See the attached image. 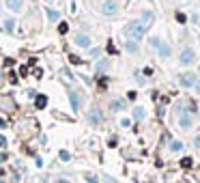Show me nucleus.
Here are the masks:
<instances>
[{
	"mask_svg": "<svg viewBox=\"0 0 200 183\" xmlns=\"http://www.w3.org/2000/svg\"><path fill=\"white\" fill-rule=\"evenodd\" d=\"M181 149H183V142H179V140L170 142V151H181Z\"/></svg>",
	"mask_w": 200,
	"mask_h": 183,
	"instance_id": "obj_17",
	"label": "nucleus"
},
{
	"mask_svg": "<svg viewBox=\"0 0 200 183\" xmlns=\"http://www.w3.org/2000/svg\"><path fill=\"white\" fill-rule=\"evenodd\" d=\"M127 52H131V54L138 52V43H136V41H129V39H127Z\"/></svg>",
	"mask_w": 200,
	"mask_h": 183,
	"instance_id": "obj_13",
	"label": "nucleus"
},
{
	"mask_svg": "<svg viewBox=\"0 0 200 183\" xmlns=\"http://www.w3.org/2000/svg\"><path fill=\"white\" fill-rule=\"evenodd\" d=\"M177 22H179V24H185V22H187V15L179 11V13H177Z\"/></svg>",
	"mask_w": 200,
	"mask_h": 183,
	"instance_id": "obj_18",
	"label": "nucleus"
},
{
	"mask_svg": "<svg viewBox=\"0 0 200 183\" xmlns=\"http://www.w3.org/2000/svg\"><path fill=\"white\" fill-rule=\"evenodd\" d=\"M67 30H69V26H67V24H60V26H58V32H60V35H65Z\"/></svg>",
	"mask_w": 200,
	"mask_h": 183,
	"instance_id": "obj_23",
	"label": "nucleus"
},
{
	"mask_svg": "<svg viewBox=\"0 0 200 183\" xmlns=\"http://www.w3.org/2000/svg\"><path fill=\"white\" fill-rule=\"evenodd\" d=\"M69 60H71L73 65H80V63H82V58H80V56H76V54H71V56H69Z\"/></svg>",
	"mask_w": 200,
	"mask_h": 183,
	"instance_id": "obj_19",
	"label": "nucleus"
},
{
	"mask_svg": "<svg viewBox=\"0 0 200 183\" xmlns=\"http://www.w3.org/2000/svg\"><path fill=\"white\" fill-rule=\"evenodd\" d=\"M120 125H123V127H129V125H131V121H129V119H123V121H120Z\"/></svg>",
	"mask_w": 200,
	"mask_h": 183,
	"instance_id": "obj_24",
	"label": "nucleus"
},
{
	"mask_svg": "<svg viewBox=\"0 0 200 183\" xmlns=\"http://www.w3.org/2000/svg\"><path fill=\"white\" fill-rule=\"evenodd\" d=\"M179 127H183V129H189L192 127V117L187 112H181L179 114Z\"/></svg>",
	"mask_w": 200,
	"mask_h": 183,
	"instance_id": "obj_5",
	"label": "nucleus"
},
{
	"mask_svg": "<svg viewBox=\"0 0 200 183\" xmlns=\"http://www.w3.org/2000/svg\"><path fill=\"white\" fill-rule=\"evenodd\" d=\"M144 32H146V26L142 24V22H138V19L129 22V24L125 26V35L129 37V41H140L144 37Z\"/></svg>",
	"mask_w": 200,
	"mask_h": 183,
	"instance_id": "obj_1",
	"label": "nucleus"
},
{
	"mask_svg": "<svg viewBox=\"0 0 200 183\" xmlns=\"http://www.w3.org/2000/svg\"><path fill=\"white\" fill-rule=\"evenodd\" d=\"M159 56H161V58H168V56H170V45H168V43H161V45H159Z\"/></svg>",
	"mask_w": 200,
	"mask_h": 183,
	"instance_id": "obj_10",
	"label": "nucleus"
},
{
	"mask_svg": "<svg viewBox=\"0 0 200 183\" xmlns=\"http://www.w3.org/2000/svg\"><path fill=\"white\" fill-rule=\"evenodd\" d=\"M88 121H90V123H99V121H101V110H99V108H90Z\"/></svg>",
	"mask_w": 200,
	"mask_h": 183,
	"instance_id": "obj_7",
	"label": "nucleus"
},
{
	"mask_svg": "<svg viewBox=\"0 0 200 183\" xmlns=\"http://www.w3.org/2000/svg\"><path fill=\"white\" fill-rule=\"evenodd\" d=\"M86 179H88V183H97V179H95V177H86Z\"/></svg>",
	"mask_w": 200,
	"mask_h": 183,
	"instance_id": "obj_28",
	"label": "nucleus"
},
{
	"mask_svg": "<svg viewBox=\"0 0 200 183\" xmlns=\"http://www.w3.org/2000/svg\"><path fill=\"white\" fill-rule=\"evenodd\" d=\"M134 119H136V121H142V119H144V108H136V110H134Z\"/></svg>",
	"mask_w": 200,
	"mask_h": 183,
	"instance_id": "obj_14",
	"label": "nucleus"
},
{
	"mask_svg": "<svg viewBox=\"0 0 200 183\" xmlns=\"http://www.w3.org/2000/svg\"><path fill=\"white\" fill-rule=\"evenodd\" d=\"M47 15H49V19H58V11H52V9H47Z\"/></svg>",
	"mask_w": 200,
	"mask_h": 183,
	"instance_id": "obj_20",
	"label": "nucleus"
},
{
	"mask_svg": "<svg viewBox=\"0 0 200 183\" xmlns=\"http://www.w3.org/2000/svg\"><path fill=\"white\" fill-rule=\"evenodd\" d=\"M140 22H142V24H144L146 28H148V26H151V22H153V11H144V13H142V19H140Z\"/></svg>",
	"mask_w": 200,
	"mask_h": 183,
	"instance_id": "obj_8",
	"label": "nucleus"
},
{
	"mask_svg": "<svg viewBox=\"0 0 200 183\" xmlns=\"http://www.w3.org/2000/svg\"><path fill=\"white\" fill-rule=\"evenodd\" d=\"M5 159H7V155H5V153H0V162H5Z\"/></svg>",
	"mask_w": 200,
	"mask_h": 183,
	"instance_id": "obj_30",
	"label": "nucleus"
},
{
	"mask_svg": "<svg viewBox=\"0 0 200 183\" xmlns=\"http://www.w3.org/2000/svg\"><path fill=\"white\" fill-rule=\"evenodd\" d=\"M192 166H194V159H192V157H183V159H181V168L187 170V168H192Z\"/></svg>",
	"mask_w": 200,
	"mask_h": 183,
	"instance_id": "obj_12",
	"label": "nucleus"
},
{
	"mask_svg": "<svg viewBox=\"0 0 200 183\" xmlns=\"http://www.w3.org/2000/svg\"><path fill=\"white\" fill-rule=\"evenodd\" d=\"M7 7H9L11 11H17V9L22 7V0H7Z\"/></svg>",
	"mask_w": 200,
	"mask_h": 183,
	"instance_id": "obj_11",
	"label": "nucleus"
},
{
	"mask_svg": "<svg viewBox=\"0 0 200 183\" xmlns=\"http://www.w3.org/2000/svg\"><path fill=\"white\" fill-rule=\"evenodd\" d=\"M194 144H196V149H200V136H196V140H194Z\"/></svg>",
	"mask_w": 200,
	"mask_h": 183,
	"instance_id": "obj_26",
	"label": "nucleus"
},
{
	"mask_svg": "<svg viewBox=\"0 0 200 183\" xmlns=\"http://www.w3.org/2000/svg\"><path fill=\"white\" fill-rule=\"evenodd\" d=\"M151 45H155V48H159V45H161L159 37H153V39H151Z\"/></svg>",
	"mask_w": 200,
	"mask_h": 183,
	"instance_id": "obj_22",
	"label": "nucleus"
},
{
	"mask_svg": "<svg viewBox=\"0 0 200 183\" xmlns=\"http://www.w3.org/2000/svg\"><path fill=\"white\" fill-rule=\"evenodd\" d=\"M108 52H110V54H118V52H116V48H114V43H112V41L108 43Z\"/></svg>",
	"mask_w": 200,
	"mask_h": 183,
	"instance_id": "obj_21",
	"label": "nucleus"
},
{
	"mask_svg": "<svg viewBox=\"0 0 200 183\" xmlns=\"http://www.w3.org/2000/svg\"><path fill=\"white\" fill-rule=\"evenodd\" d=\"M106 15H116L118 13V5L114 2V0H106L103 2V9H101Z\"/></svg>",
	"mask_w": 200,
	"mask_h": 183,
	"instance_id": "obj_4",
	"label": "nucleus"
},
{
	"mask_svg": "<svg viewBox=\"0 0 200 183\" xmlns=\"http://www.w3.org/2000/svg\"><path fill=\"white\" fill-rule=\"evenodd\" d=\"M196 73H192V71H187V73H181L179 76V84L181 86H185V88H189V86H196Z\"/></svg>",
	"mask_w": 200,
	"mask_h": 183,
	"instance_id": "obj_2",
	"label": "nucleus"
},
{
	"mask_svg": "<svg viewBox=\"0 0 200 183\" xmlns=\"http://www.w3.org/2000/svg\"><path fill=\"white\" fill-rule=\"evenodd\" d=\"M5 144H7V140L2 138V136H0V147H5Z\"/></svg>",
	"mask_w": 200,
	"mask_h": 183,
	"instance_id": "obj_29",
	"label": "nucleus"
},
{
	"mask_svg": "<svg viewBox=\"0 0 200 183\" xmlns=\"http://www.w3.org/2000/svg\"><path fill=\"white\" fill-rule=\"evenodd\" d=\"M35 103H37V108H45V103H47V97H45V95H39Z\"/></svg>",
	"mask_w": 200,
	"mask_h": 183,
	"instance_id": "obj_15",
	"label": "nucleus"
},
{
	"mask_svg": "<svg viewBox=\"0 0 200 183\" xmlns=\"http://www.w3.org/2000/svg\"><path fill=\"white\" fill-rule=\"evenodd\" d=\"M58 183H67V181H58Z\"/></svg>",
	"mask_w": 200,
	"mask_h": 183,
	"instance_id": "obj_31",
	"label": "nucleus"
},
{
	"mask_svg": "<svg viewBox=\"0 0 200 183\" xmlns=\"http://www.w3.org/2000/svg\"><path fill=\"white\" fill-rule=\"evenodd\" d=\"M110 106H112V110H123V108H125V101H120V99H114Z\"/></svg>",
	"mask_w": 200,
	"mask_h": 183,
	"instance_id": "obj_16",
	"label": "nucleus"
},
{
	"mask_svg": "<svg viewBox=\"0 0 200 183\" xmlns=\"http://www.w3.org/2000/svg\"><path fill=\"white\" fill-rule=\"evenodd\" d=\"M196 60V52L192 50V48H185L183 52H181V58H179V63L181 65H192Z\"/></svg>",
	"mask_w": 200,
	"mask_h": 183,
	"instance_id": "obj_3",
	"label": "nucleus"
},
{
	"mask_svg": "<svg viewBox=\"0 0 200 183\" xmlns=\"http://www.w3.org/2000/svg\"><path fill=\"white\" fill-rule=\"evenodd\" d=\"M69 99H71V108L78 112V110H80V106H82V99H80V95L71 90V93H69Z\"/></svg>",
	"mask_w": 200,
	"mask_h": 183,
	"instance_id": "obj_6",
	"label": "nucleus"
},
{
	"mask_svg": "<svg viewBox=\"0 0 200 183\" xmlns=\"http://www.w3.org/2000/svg\"><path fill=\"white\" fill-rule=\"evenodd\" d=\"M106 84H108V80L103 78V80H99V88H106Z\"/></svg>",
	"mask_w": 200,
	"mask_h": 183,
	"instance_id": "obj_25",
	"label": "nucleus"
},
{
	"mask_svg": "<svg viewBox=\"0 0 200 183\" xmlns=\"http://www.w3.org/2000/svg\"><path fill=\"white\" fill-rule=\"evenodd\" d=\"M76 43L80 45V48H88V45H90V39L84 37V35H80V37H76Z\"/></svg>",
	"mask_w": 200,
	"mask_h": 183,
	"instance_id": "obj_9",
	"label": "nucleus"
},
{
	"mask_svg": "<svg viewBox=\"0 0 200 183\" xmlns=\"http://www.w3.org/2000/svg\"><path fill=\"white\" fill-rule=\"evenodd\" d=\"M194 88H196V90H198V95H200V80H198V82H196V86H194Z\"/></svg>",
	"mask_w": 200,
	"mask_h": 183,
	"instance_id": "obj_27",
	"label": "nucleus"
}]
</instances>
